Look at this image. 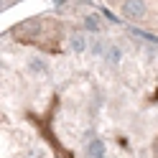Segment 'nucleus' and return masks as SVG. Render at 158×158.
I'll return each instance as SVG.
<instances>
[{"label": "nucleus", "instance_id": "1", "mask_svg": "<svg viewBox=\"0 0 158 158\" xmlns=\"http://www.w3.org/2000/svg\"><path fill=\"white\" fill-rule=\"evenodd\" d=\"M120 15L125 18V21L140 23L143 18L148 15V3H145V0H123V5H120Z\"/></svg>", "mask_w": 158, "mask_h": 158}, {"label": "nucleus", "instance_id": "5", "mask_svg": "<svg viewBox=\"0 0 158 158\" xmlns=\"http://www.w3.org/2000/svg\"><path fill=\"white\" fill-rule=\"evenodd\" d=\"M87 46H89V38H87V33H79L74 31L72 36H69V48H72L74 54H84Z\"/></svg>", "mask_w": 158, "mask_h": 158}, {"label": "nucleus", "instance_id": "2", "mask_svg": "<svg viewBox=\"0 0 158 158\" xmlns=\"http://www.w3.org/2000/svg\"><path fill=\"white\" fill-rule=\"evenodd\" d=\"M84 156L87 158H107V145L102 138H92L89 143L84 145Z\"/></svg>", "mask_w": 158, "mask_h": 158}, {"label": "nucleus", "instance_id": "4", "mask_svg": "<svg viewBox=\"0 0 158 158\" xmlns=\"http://www.w3.org/2000/svg\"><path fill=\"white\" fill-rule=\"evenodd\" d=\"M123 59H125L123 46H117V44H107V46H105V61H107V64L117 66V64H123Z\"/></svg>", "mask_w": 158, "mask_h": 158}, {"label": "nucleus", "instance_id": "6", "mask_svg": "<svg viewBox=\"0 0 158 158\" xmlns=\"http://www.w3.org/2000/svg\"><path fill=\"white\" fill-rule=\"evenodd\" d=\"M26 69H28V74H33V77H46L48 74V64L44 61V59H31V61L26 64Z\"/></svg>", "mask_w": 158, "mask_h": 158}, {"label": "nucleus", "instance_id": "7", "mask_svg": "<svg viewBox=\"0 0 158 158\" xmlns=\"http://www.w3.org/2000/svg\"><path fill=\"white\" fill-rule=\"evenodd\" d=\"M26 158H46V151H44V148H28Z\"/></svg>", "mask_w": 158, "mask_h": 158}, {"label": "nucleus", "instance_id": "3", "mask_svg": "<svg viewBox=\"0 0 158 158\" xmlns=\"http://www.w3.org/2000/svg\"><path fill=\"white\" fill-rule=\"evenodd\" d=\"M82 28H84V33H102L100 13H84L82 15Z\"/></svg>", "mask_w": 158, "mask_h": 158}]
</instances>
